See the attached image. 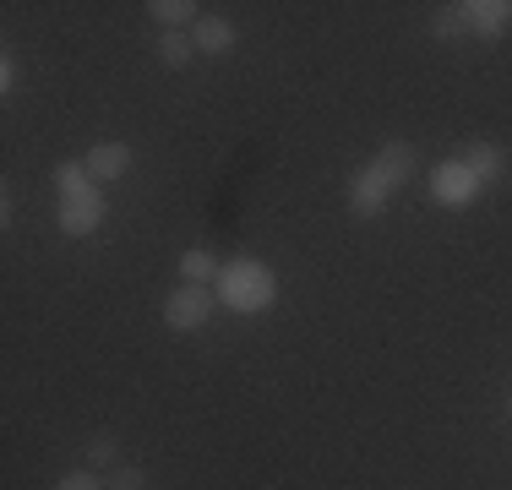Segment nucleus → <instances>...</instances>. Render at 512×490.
<instances>
[{
  "label": "nucleus",
  "instance_id": "f257e3e1",
  "mask_svg": "<svg viewBox=\"0 0 512 490\" xmlns=\"http://www.w3.org/2000/svg\"><path fill=\"white\" fill-rule=\"evenodd\" d=\"M414 175H420V153H414V142H398V137L382 142L371 164L355 169V180H349V191H344L349 213L355 218H382L387 202H393Z\"/></svg>",
  "mask_w": 512,
  "mask_h": 490
},
{
  "label": "nucleus",
  "instance_id": "f03ea898",
  "mask_svg": "<svg viewBox=\"0 0 512 490\" xmlns=\"http://www.w3.org/2000/svg\"><path fill=\"white\" fill-rule=\"evenodd\" d=\"M218 305L235 316H262L267 305L278 300V273L267 262H256V256H235V262H224V273H218Z\"/></svg>",
  "mask_w": 512,
  "mask_h": 490
},
{
  "label": "nucleus",
  "instance_id": "7ed1b4c3",
  "mask_svg": "<svg viewBox=\"0 0 512 490\" xmlns=\"http://www.w3.org/2000/svg\"><path fill=\"white\" fill-rule=\"evenodd\" d=\"M213 311H218L213 284H180V289H169V300H164V327L169 333H197V327L213 322Z\"/></svg>",
  "mask_w": 512,
  "mask_h": 490
},
{
  "label": "nucleus",
  "instance_id": "20e7f679",
  "mask_svg": "<svg viewBox=\"0 0 512 490\" xmlns=\"http://www.w3.org/2000/svg\"><path fill=\"white\" fill-rule=\"evenodd\" d=\"M425 191H431L436 207H474L485 196V186L469 175V164H463V158H442V164H431Z\"/></svg>",
  "mask_w": 512,
  "mask_h": 490
},
{
  "label": "nucleus",
  "instance_id": "39448f33",
  "mask_svg": "<svg viewBox=\"0 0 512 490\" xmlns=\"http://www.w3.org/2000/svg\"><path fill=\"white\" fill-rule=\"evenodd\" d=\"M109 218V202H104V191H82V196H66L60 202V213H55V224H60V235H93Z\"/></svg>",
  "mask_w": 512,
  "mask_h": 490
},
{
  "label": "nucleus",
  "instance_id": "423d86ee",
  "mask_svg": "<svg viewBox=\"0 0 512 490\" xmlns=\"http://www.w3.org/2000/svg\"><path fill=\"white\" fill-rule=\"evenodd\" d=\"M82 164H88V175L99 180V186H120V180L131 175V164H137V153H131V142H93L88 153H82Z\"/></svg>",
  "mask_w": 512,
  "mask_h": 490
},
{
  "label": "nucleus",
  "instance_id": "0eeeda50",
  "mask_svg": "<svg viewBox=\"0 0 512 490\" xmlns=\"http://www.w3.org/2000/svg\"><path fill=\"white\" fill-rule=\"evenodd\" d=\"M458 17L474 39H502L512 33V0H463Z\"/></svg>",
  "mask_w": 512,
  "mask_h": 490
},
{
  "label": "nucleus",
  "instance_id": "6e6552de",
  "mask_svg": "<svg viewBox=\"0 0 512 490\" xmlns=\"http://www.w3.org/2000/svg\"><path fill=\"white\" fill-rule=\"evenodd\" d=\"M458 158L469 164V175L480 180V186H496V180H507V175H512V153H507L502 142H469Z\"/></svg>",
  "mask_w": 512,
  "mask_h": 490
},
{
  "label": "nucleus",
  "instance_id": "1a4fd4ad",
  "mask_svg": "<svg viewBox=\"0 0 512 490\" xmlns=\"http://www.w3.org/2000/svg\"><path fill=\"white\" fill-rule=\"evenodd\" d=\"M235 22L229 17H218V11H202V22L191 28V44H197V55H229L235 49Z\"/></svg>",
  "mask_w": 512,
  "mask_h": 490
},
{
  "label": "nucleus",
  "instance_id": "9d476101",
  "mask_svg": "<svg viewBox=\"0 0 512 490\" xmlns=\"http://www.w3.org/2000/svg\"><path fill=\"white\" fill-rule=\"evenodd\" d=\"M148 11H153V22L164 33H191L202 22V6L197 0H148Z\"/></svg>",
  "mask_w": 512,
  "mask_h": 490
},
{
  "label": "nucleus",
  "instance_id": "9b49d317",
  "mask_svg": "<svg viewBox=\"0 0 512 490\" xmlns=\"http://www.w3.org/2000/svg\"><path fill=\"white\" fill-rule=\"evenodd\" d=\"M158 66L164 71H186L191 60H197V44H191V33H158Z\"/></svg>",
  "mask_w": 512,
  "mask_h": 490
},
{
  "label": "nucleus",
  "instance_id": "f8f14e48",
  "mask_svg": "<svg viewBox=\"0 0 512 490\" xmlns=\"http://www.w3.org/2000/svg\"><path fill=\"white\" fill-rule=\"evenodd\" d=\"M55 191H60V202H66V196L99 191V180L88 175V164H82V158H60V164H55Z\"/></svg>",
  "mask_w": 512,
  "mask_h": 490
},
{
  "label": "nucleus",
  "instance_id": "ddd939ff",
  "mask_svg": "<svg viewBox=\"0 0 512 490\" xmlns=\"http://www.w3.org/2000/svg\"><path fill=\"white\" fill-rule=\"evenodd\" d=\"M218 273H224V267H218V256L207 251V245H191V251L180 256V278H186V284H218Z\"/></svg>",
  "mask_w": 512,
  "mask_h": 490
},
{
  "label": "nucleus",
  "instance_id": "4468645a",
  "mask_svg": "<svg viewBox=\"0 0 512 490\" xmlns=\"http://www.w3.org/2000/svg\"><path fill=\"white\" fill-rule=\"evenodd\" d=\"M88 469H99V474H109V469H120V436H109V431H99V436H88Z\"/></svg>",
  "mask_w": 512,
  "mask_h": 490
},
{
  "label": "nucleus",
  "instance_id": "2eb2a0df",
  "mask_svg": "<svg viewBox=\"0 0 512 490\" xmlns=\"http://www.w3.org/2000/svg\"><path fill=\"white\" fill-rule=\"evenodd\" d=\"M463 33H469V28H463L458 6H442V11L431 17V39H463Z\"/></svg>",
  "mask_w": 512,
  "mask_h": 490
},
{
  "label": "nucleus",
  "instance_id": "dca6fc26",
  "mask_svg": "<svg viewBox=\"0 0 512 490\" xmlns=\"http://www.w3.org/2000/svg\"><path fill=\"white\" fill-rule=\"evenodd\" d=\"M104 485H109V490H148V474H142L137 463H120V469L104 474Z\"/></svg>",
  "mask_w": 512,
  "mask_h": 490
},
{
  "label": "nucleus",
  "instance_id": "f3484780",
  "mask_svg": "<svg viewBox=\"0 0 512 490\" xmlns=\"http://www.w3.org/2000/svg\"><path fill=\"white\" fill-rule=\"evenodd\" d=\"M55 490H109L104 485V474L99 469H71V474H60Z\"/></svg>",
  "mask_w": 512,
  "mask_h": 490
},
{
  "label": "nucleus",
  "instance_id": "a211bd4d",
  "mask_svg": "<svg viewBox=\"0 0 512 490\" xmlns=\"http://www.w3.org/2000/svg\"><path fill=\"white\" fill-rule=\"evenodd\" d=\"M17 77H22V71H17V55H11V49H6V55H0V93H17Z\"/></svg>",
  "mask_w": 512,
  "mask_h": 490
},
{
  "label": "nucleus",
  "instance_id": "6ab92c4d",
  "mask_svg": "<svg viewBox=\"0 0 512 490\" xmlns=\"http://www.w3.org/2000/svg\"><path fill=\"white\" fill-rule=\"evenodd\" d=\"M507 414H512V398H507Z\"/></svg>",
  "mask_w": 512,
  "mask_h": 490
}]
</instances>
